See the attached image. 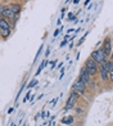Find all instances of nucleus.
<instances>
[{"label": "nucleus", "mask_w": 113, "mask_h": 126, "mask_svg": "<svg viewBox=\"0 0 113 126\" xmlns=\"http://www.w3.org/2000/svg\"><path fill=\"white\" fill-rule=\"evenodd\" d=\"M15 1H19V0H15Z\"/></svg>", "instance_id": "nucleus-25"}, {"label": "nucleus", "mask_w": 113, "mask_h": 126, "mask_svg": "<svg viewBox=\"0 0 113 126\" xmlns=\"http://www.w3.org/2000/svg\"><path fill=\"white\" fill-rule=\"evenodd\" d=\"M98 73L100 75L101 81H107V80H108V71H107L104 63L103 64H98Z\"/></svg>", "instance_id": "nucleus-7"}, {"label": "nucleus", "mask_w": 113, "mask_h": 126, "mask_svg": "<svg viewBox=\"0 0 113 126\" xmlns=\"http://www.w3.org/2000/svg\"><path fill=\"white\" fill-rule=\"evenodd\" d=\"M66 45H67V39H66V40H63V41L60 43V48H63V47H66Z\"/></svg>", "instance_id": "nucleus-17"}, {"label": "nucleus", "mask_w": 113, "mask_h": 126, "mask_svg": "<svg viewBox=\"0 0 113 126\" xmlns=\"http://www.w3.org/2000/svg\"><path fill=\"white\" fill-rule=\"evenodd\" d=\"M28 99H30V93H27V94H26V96L23 98V103H26Z\"/></svg>", "instance_id": "nucleus-16"}, {"label": "nucleus", "mask_w": 113, "mask_h": 126, "mask_svg": "<svg viewBox=\"0 0 113 126\" xmlns=\"http://www.w3.org/2000/svg\"><path fill=\"white\" fill-rule=\"evenodd\" d=\"M90 1H91V0H86V1H85V5H87V4H89Z\"/></svg>", "instance_id": "nucleus-23"}, {"label": "nucleus", "mask_w": 113, "mask_h": 126, "mask_svg": "<svg viewBox=\"0 0 113 126\" xmlns=\"http://www.w3.org/2000/svg\"><path fill=\"white\" fill-rule=\"evenodd\" d=\"M13 111H14V108H9V110H8V113H9V114L13 113Z\"/></svg>", "instance_id": "nucleus-21"}, {"label": "nucleus", "mask_w": 113, "mask_h": 126, "mask_svg": "<svg viewBox=\"0 0 113 126\" xmlns=\"http://www.w3.org/2000/svg\"><path fill=\"white\" fill-rule=\"evenodd\" d=\"M9 5V8L13 10V13L14 14H19L21 13V10H22V5L19 3H12V4H8Z\"/></svg>", "instance_id": "nucleus-10"}, {"label": "nucleus", "mask_w": 113, "mask_h": 126, "mask_svg": "<svg viewBox=\"0 0 113 126\" xmlns=\"http://www.w3.org/2000/svg\"><path fill=\"white\" fill-rule=\"evenodd\" d=\"M56 100H58V98H55V99H53V100H52V106H55Z\"/></svg>", "instance_id": "nucleus-19"}, {"label": "nucleus", "mask_w": 113, "mask_h": 126, "mask_svg": "<svg viewBox=\"0 0 113 126\" xmlns=\"http://www.w3.org/2000/svg\"><path fill=\"white\" fill-rule=\"evenodd\" d=\"M78 79L82 80V81H84L85 84H87V82L90 81V80H93V77H91V76H90L89 73L86 72V70H85L84 67L81 68V71H80V75H78Z\"/></svg>", "instance_id": "nucleus-8"}, {"label": "nucleus", "mask_w": 113, "mask_h": 126, "mask_svg": "<svg viewBox=\"0 0 113 126\" xmlns=\"http://www.w3.org/2000/svg\"><path fill=\"white\" fill-rule=\"evenodd\" d=\"M90 58H91L93 61H95L98 64H103V63H105L107 61H108V55H107L101 49H97L90 54Z\"/></svg>", "instance_id": "nucleus-2"}, {"label": "nucleus", "mask_w": 113, "mask_h": 126, "mask_svg": "<svg viewBox=\"0 0 113 126\" xmlns=\"http://www.w3.org/2000/svg\"><path fill=\"white\" fill-rule=\"evenodd\" d=\"M76 99H73L72 96H68V99L66 102V107H64V111H70V110H73L76 106Z\"/></svg>", "instance_id": "nucleus-9"}, {"label": "nucleus", "mask_w": 113, "mask_h": 126, "mask_svg": "<svg viewBox=\"0 0 113 126\" xmlns=\"http://www.w3.org/2000/svg\"><path fill=\"white\" fill-rule=\"evenodd\" d=\"M72 91H75V93H77L80 96L85 95V91H86V84H85L82 80H80L77 77V80L75 82H73L72 85Z\"/></svg>", "instance_id": "nucleus-4"}, {"label": "nucleus", "mask_w": 113, "mask_h": 126, "mask_svg": "<svg viewBox=\"0 0 113 126\" xmlns=\"http://www.w3.org/2000/svg\"><path fill=\"white\" fill-rule=\"evenodd\" d=\"M36 84H37V80L35 79V80H32V81H31L30 84H28V88H30V89H31V88H33V86H35V85H36Z\"/></svg>", "instance_id": "nucleus-14"}, {"label": "nucleus", "mask_w": 113, "mask_h": 126, "mask_svg": "<svg viewBox=\"0 0 113 126\" xmlns=\"http://www.w3.org/2000/svg\"><path fill=\"white\" fill-rule=\"evenodd\" d=\"M3 1H9V0H3Z\"/></svg>", "instance_id": "nucleus-24"}, {"label": "nucleus", "mask_w": 113, "mask_h": 126, "mask_svg": "<svg viewBox=\"0 0 113 126\" xmlns=\"http://www.w3.org/2000/svg\"><path fill=\"white\" fill-rule=\"evenodd\" d=\"M100 49L103 50L108 57L112 55V41H111V36H108V37L104 40V43H103V45H101Z\"/></svg>", "instance_id": "nucleus-5"}, {"label": "nucleus", "mask_w": 113, "mask_h": 126, "mask_svg": "<svg viewBox=\"0 0 113 126\" xmlns=\"http://www.w3.org/2000/svg\"><path fill=\"white\" fill-rule=\"evenodd\" d=\"M104 66L107 68V71H108V73H113V62L112 59H108L105 63H104Z\"/></svg>", "instance_id": "nucleus-12"}, {"label": "nucleus", "mask_w": 113, "mask_h": 126, "mask_svg": "<svg viewBox=\"0 0 113 126\" xmlns=\"http://www.w3.org/2000/svg\"><path fill=\"white\" fill-rule=\"evenodd\" d=\"M70 96H72V98H73V99H76V100H78V98H80V95H78L77 93H75V91H71Z\"/></svg>", "instance_id": "nucleus-13"}, {"label": "nucleus", "mask_w": 113, "mask_h": 126, "mask_svg": "<svg viewBox=\"0 0 113 126\" xmlns=\"http://www.w3.org/2000/svg\"><path fill=\"white\" fill-rule=\"evenodd\" d=\"M80 3V0H73V4H78Z\"/></svg>", "instance_id": "nucleus-22"}, {"label": "nucleus", "mask_w": 113, "mask_h": 126, "mask_svg": "<svg viewBox=\"0 0 113 126\" xmlns=\"http://www.w3.org/2000/svg\"><path fill=\"white\" fill-rule=\"evenodd\" d=\"M49 54H50V48H48V49H46V53H45V55H46V57H48Z\"/></svg>", "instance_id": "nucleus-20"}, {"label": "nucleus", "mask_w": 113, "mask_h": 126, "mask_svg": "<svg viewBox=\"0 0 113 126\" xmlns=\"http://www.w3.org/2000/svg\"><path fill=\"white\" fill-rule=\"evenodd\" d=\"M84 68L86 70V72L91 77H94L95 75H98V63L95 62V61H93L91 58H87L86 61H85Z\"/></svg>", "instance_id": "nucleus-3"}, {"label": "nucleus", "mask_w": 113, "mask_h": 126, "mask_svg": "<svg viewBox=\"0 0 113 126\" xmlns=\"http://www.w3.org/2000/svg\"><path fill=\"white\" fill-rule=\"evenodd\" d=\"M12 33V30H10V22L5 18H0V36L3 39H8Z\"/></svg>", "instance_id": "nucleus-1"}, {"label": "nucleus", "mask_w": 113, "mask_h": 126, "mask_svg": "<svg viewBox=\"0 0 113 126\" xmlns=\"http://www.w3.org/2000/svg\"><path fill=\"white\" fill-rule=\"evenodd\" d=\"M62 30H63V27H62V28H58V30H56V31L54 32V35H53V36H54V37H56V36H58V35H59V32H60Z\"/></svg>", "instance_id": "nucleus-15"}, {"label": "nucleus", "mask_w": 113, "mask_h": 126, "mask_svg": "<svg viewBox=\"0 0 113 126\" xmlns=\"http://www.w3.org/2000/svg\"><path fill=\"white\" fill-rule=\"evenodd\" d=\"M1 16H3V18L8 19V21H13V19H14V17H15V16H18V14H14V13H13V10L9 8V5H4V9H3Z\"/></svg>", "instance_id": "nucleus-6"}, {"label": "nucleus", "mask_w": 113, "mask_h": 126, "mask_svg": "<svg viewBox=\"0 0 113 126\" xmlns=\"http://www.w3.org/2000/svg\"><path fill=\"white\" fill-rule=\"evenodd\" d=\"M50 63H52V66H50V67H52V70H53V68H54V67L56 66L55 63H58V62H56V61H53V62H50Z\"/></svg>", "instance_id": "nucleus-18"}, {"label": "nucleus", "mask_w": 113, "mask_h": 126, "mask_svg": "<svg viewBox=\"0 0 113 126\" xmlns=\"http://www.w3.org/2000/svg\"><path fill=\"white\" fill-rule=\"evenodd\" d=\"M75 122V117L73 116H68V117H63L62 118V124L63 125H71Z\"/></svg>", "instance_id": "nucleus-11"}, {"label": "nucleus", "mask_w": 113, "mask_h": 126, "mask_svg": "<svg viewBox=\"0 0 113 126\" xmlns=\"http://www.w3.org/2000/svg\"><path fill=\"white\" fill-rule=\"evenodd\" d=\"M0 18H1V14H0Z\"/></svg>", "instance_id": "nucleus-26"}]
</instances>
